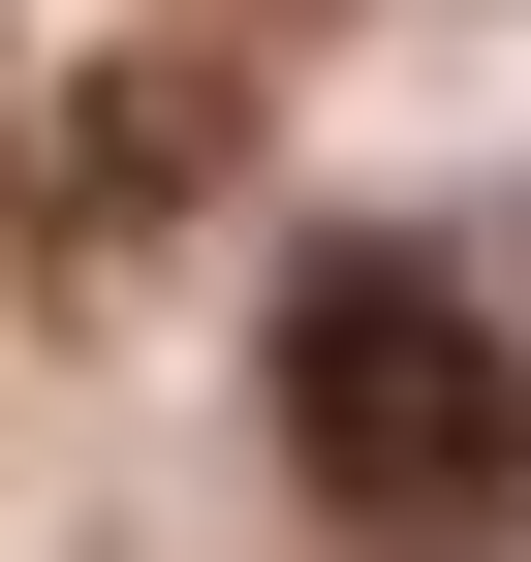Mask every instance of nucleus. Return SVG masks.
Listing matches in <instances>:
<instances>
[{
    "label": "nucleus",
    "instance_id": "2",
    "mask_svg": "<svg viewBox=\"0 0 531 562\" xmlns=\"http://www.w3.org/2000/svg\"><path fill=\"white\" fill-rule=\"evenodd\" d=\"M188 188H219V63H157V94H94V125H63V250L188 220Z\"/></svg>",
    "mask_w": 531,
    "mask_h": 562
},
{
    "label": "nucleus",
    "instance_id": "1",
    "mask_svg": "<svg viewBox=\"0 0 531 562\" xmlns=\"http://www.w3.org/2000/svg\"><path fill=\"white\" fill-rule=\"evenodd\" d=\"M282 469L344 562H531V313L470 250H313L282 281Z\"/></svg>",
    "mask_w": 531,
    "mask_h": 562
}]
</instances>
